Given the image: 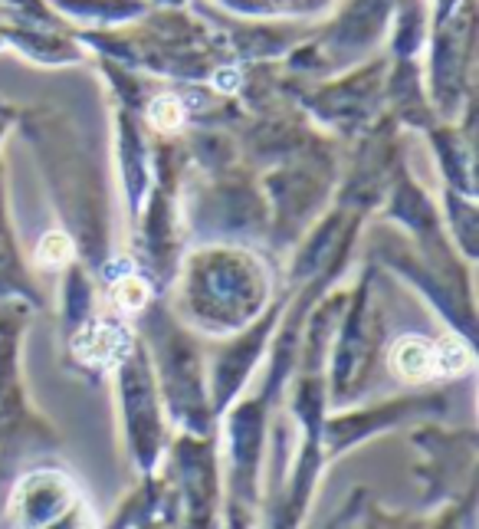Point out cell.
<instances>
[{
	"label": "cell",
	"mask_w": 479,
	"mask_h": 529,
	"mask_svg": "<svg viewBox=\"0 0 479 529\" xmlns=\"http://www.w3.org/2000/svg\"><path fill=\"white\" fill-rule=\"evenodd\" d=\"M390 365L407 382H421L433 375V345H427L423 339H404L390 352Z\"/></svg>",
	"instance_id": "1"
},
{
	"label": "cell",
	"mask_w": 479,
	"mask_h": 529,
	"mask_svg": "<svg viewBox=\"0 0 479 529\" xmlns=\"http://www.w3.org/2000/svg\"><path fill=\"white\" fill-rule=\"evenodd\" d=\"M473 365V355L463 343L456 339H443L440 345H433V372L440 375H460Z\"/></svg>",
	"instance_id": "2"
},
{
	"label": "cell",
	"mask_w": 479,
	"mask_h": 529,
	"mask_svg": "<svg viewBox=\"0 0 479 529\" xmlns=\"http://www.w3.org/2000/svg\"><path fill=\"white\" fill-rule=\"evenodd\" d=\"M69 253H73V244H69V237L59 234V230H53V234L43 237L40 247H36V260L47 263V267H59V263L69 260Z\"/></svg>",
	"instance_id": "3"
},
{
	"label": "cell",
	"mask_w": 479,
	"mask_h": 529,
	"mask_svg": "<svg viewBox=\"0 0 479 529\" xmlns=\"http://www.w3.org/2000/svg\"><path fill=\"white\" fill-rule=\"evenodd\" d=\"M151 122L158 125V129H178L181 119H184V112H181V102L178 99H171V96H161L151 102Z\"/></svg>",
	"instance_id": "4"
},
{
	"label": "cell",
	"mask_w": 479,
	"mask_h": 529,
	"mask_svg": "<svg viewBox=\"0 0 479 529\" xmlns=\"http://www.w3.org/2000/svg\"><path fill=\"white\" fill-rule=\"evenodd\" d=\"M115 296H119V302H122L125 310H139L141 302H145V286H141L139 280H122L119 290H115Z\"/></svg>",
	"instance_id": "5"
}]
</instances>
